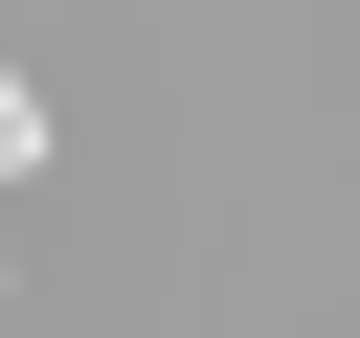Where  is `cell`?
<instances>
[{"label": "cell", "mask_w": 360, "mask_h": 338, "mask_svg": "<svg viewBox=\"0 0 360 338\" xmlns=\"http://www.w3.org/2000/svg\"><path fill=\"white\" fill-rule=\"evenodd\" d=\"M68 135H45V68H0V180H45Z\"/></svg>", "instance_id": "6da1fadb"}]
</instances>
